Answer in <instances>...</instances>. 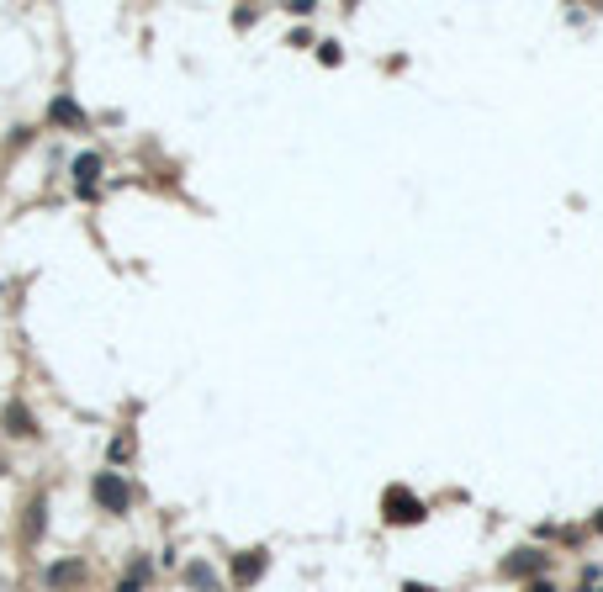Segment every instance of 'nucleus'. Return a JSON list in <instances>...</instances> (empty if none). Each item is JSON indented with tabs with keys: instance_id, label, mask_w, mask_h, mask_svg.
I'll return each instance as SVG.
<instances>
[{
	"instance_id": "f257e3e1",
	"label": "nucleus",
	"mask_w": 603,
	"mask_h": 592,
	"mask_svg": "<svg viewBox=\"0 0 603 592\" xmlns=\"http://www.w3.org/2000/svg\"><path fill=\"white\" fill-rule=\"evenodd\" d=\"M386 519H392V523H418L423 502L413 498V492H402V486H392V492H386Z\"/></svg>"
},
{
	"instance_id": "f03ea898",
	"label": "nucleus",
	"mask_w": 603,
	"mask_h": 592,
	"mask_svg": "<svg viewBox=\"0 0 603 592\" xmlns=\"http://www.w3.org/2000/svg\"><path fill=\"white\" fill-rule=\"evenodd\" d=\"M96 498L106 502L111 513H127V486H122L117 471H101V476H96Z\"/></svg>"
},
{
	"instance_id": "7ed1b4c3",
	"label": "nucleus",
	"mask_w": 603,
	"mask_h": 592,
	"mask_svg": "<svg viewBox=\"0 0 603 592\" xmlns=\"http://www.w3.org/2000/svg\"><path fill=\"white\" fill-rule=\"evenodd\" d=\"M74 175H80V185H90V180L101 175V159L96 154H80V159H74Z\"/></svg>"
},
{
	"instance_id": "20e7f679",
	"label": "nucleus",
	"mask_w": 603,
	"mask_h": 592,
	"mask_svg": "<svg viewBox=\"0 0 603 592\" xmlns=\"http://www.w3.org/2000/svg\"><path fill=\"white\" fill-rule=\"evenodd\" d=\"M260 571H265V556H260V550H249V556L239 561V582H254Z\"/></svg>"
},
{
	"instance_id": "39448f33",
	"label": "nucleus",
	"mask_w": 603,
	"mask_h": 592,
	"mask_svg": "<svg viewBox=\"0 0 603 592\" xmlns=\"http://www.w3.org/2000/svg\"><path fill=\"white\" fill-rule=\"evenodd\" d=\"M6 423H11V434H32V418H27L22 407H11V413H6Z\"/></svg>"
},
{
	"instance_id": "423d86ee",
	"label": "nucleus",
	"mask_w": 603,
	"mask_h": 592,
	"mask_svg": "<svg viewBox=\"0 0 603 592\" xmlns=\"http://www.w3.org/2000/svg\"><path fill=\"white\" fill-rule=\"evenodd\" d=\"M53 122H80V111H74L69 101H53Z\"/></svg>"
},
{
	"instance_id": "0eeeda50",
	"label": "nucleus",
	"mask_w": 603,
	"mask_h": 592,
	"mask_svg": "<svg viewBox=\"0 0 603 592\" xmlns=\"http://www.w3.org/2000/svg\"><path fill=\"white\" fill-rule=\"evenodd\" d=\"M191 582H196V587H206V592H212V571H206V566H191Z\"/></svg>"
},
{
	"instance_id": "6e6552de",
	"label": "nucleus",
	"mask_w": 603,
	"mask_h": 592,
	"mask_svg": "<svg viewBox=\"0 0 603 592\" xmlns=\"http://www.w3.org/2000/svg\"><path fill=\"white\" fill-rule=\"evenodd\" d=\"M598 529H603V519H598Z\"/></svg>"
}]
</instances>
